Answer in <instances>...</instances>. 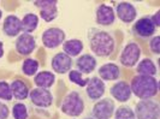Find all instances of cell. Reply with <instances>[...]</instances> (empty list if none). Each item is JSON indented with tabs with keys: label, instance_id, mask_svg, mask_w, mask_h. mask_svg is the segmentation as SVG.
Segmentation results:
<instances>
[{
	"label": "cell",
	"instance_id": "ac0fdd59",
	"mask_svg": "<svg viewBox=\"0 0 160 119\" xmlns=\"http://www.w3.org/2000/svg\"><path fill=\"white\" fill-rule=\"evenodd\" d=\"M99 78L102 81H117L120 77V67L114 63L104 64L98 70Z\"/></svg>",
	"mask_w": 160,
	"mask_h": 119
},
{
	"label": "cell",
	"instance_id": "8992f818",
	"mask_svg": "<svg viewBox=\"0 0 160 119\" xmlns=\"http://www.w3.org/2000/svg\"><path fill=\"white\" fill-rule=\"evenodd\" d=\"M141 47L137 42H129L123 48L119 56V62L125 67H134L141 57Z\"/></svg>",
	"mask_w": 160,
	"mask_h": 119
},
{
	"label": "cell",
	"instance_id": "e0dca14e",
	"mask_svg": "<svg viewBox=\"0 0 160 119\" xmlns=\"http://www.w3.org/2000/svg\"><path fill=\"white\" fill-rule=\"evenodd\" d=\"M22 32V21L15 15H8L5 17L2 23V32L8 37L18 36Z\"/></svg>",
	"mask_w": 160,
	"mask_h": 119
},
{
	"label": "cell",
	"instance_id": "836d02e7",
	"mask_svg": "<svg viewBox=\"0 0 160 119\" xmlns=\"http://www.w3.org/2000/svg\"><path fill=\"white\" fill-rule=\"evenodd\" d=\"M83 119H94L93 117H86V118H83Z\"/></svg>",
	"mask_w": 160,
	"mask_h": 119
},
{
	"label": "cell",
	"instance_id": "7c38bea8",
	"mask_svg": "<svg viewBox=\"0 0 160 119\" xmlns=\"http://www.w3.org/2000/svg\"><path fill=\"white\" fill-rule=\"evenodd\" d=\"M116 13H117V17L119 18L123 23L129 24L132 23L136 19L137 10L131 2H129V1H120L116 6Z\"/></svg>",
	"mask_w": 160,
	"mask_h": 119
},
{
	"label": "cell",
	"instance_id": "4316f807",
	"mask_svg": "<svg viewBox=\"0 0 160 119\" xmlns=\"http://www.w3.org/2000/svg\"><path fill=\"white\" fill-rule=\"evenodd\" d=\"M114 119H136L134 110L129 106H120L114 111Z\"/></svg>",
	"mask_w": 160,
	"mask_h": 119
},
{
	"label": "cell",
	"instance_id": "9a60e30c",
	"mask_svg": "<svg viewBox=\"0 0 160 119\" xmlns=\"http://www.w3.org/2000/svg\"><path fill=\"white\" fill-rule=\"evenodd\" d=\"M51 65H52L53 71H56L57 73H60V75H64V73H68V72L71 71L72 59L71 57L65 54L64 52L57 53L52 58Z\"/></svg>",
	"mask_w": 160,
	"mask_h": 119
},
{
	"label": "cell",
	"instance_id": "d4e9b609",
	"mask_svg": "<svg viewBox=\"0 0 160 119\" xmlns=\"http://www.w3.org/2000/svg\"><path fill=\"white\" fill-rule=\"evenodd\" d=\"M39 70V62L36 59H32V58H28L23 62L22 65V72H23L25 76H35L38 73Z\"/></svg>",
	"mask_w": 160,
	"mask_h": 119
},
{
	"label": "cell",
	"instance_id": "f1b7e54d",
	"mask_svg": "<svg viewBox=\"0 0 160 119\" xmlns=\"http://www.w3.org/2000/svg\"><path fill=\"white\" fill-rule=\"evenodd\" d=\"M12 92H11V87L6 81H0V99L1 100H6V101H11L12 100Z\"/></svg>",
	"mask_w": 160,
	"mask_h": 119
},
{
	"label": "cell",
	"instance_id": "5b68a950",
	"mask_svg": "<svg viewBox=\"0 0 160 119\" xmlns=\"http://www.w3.org/2000/svg\"><path fill=\"white\" fill-rule=\"evenodd\" d=\"M155 25L152 23L149 16L142 17L140 19H137L136 23H134L132 28H131V32L132 35L140 40H148L155 34Z\"/></svg>",
	"mask_w": 160,
	"mask_h": 119
},
{
	"label": "cell",
	"instance_id": "d6a6232c",
	"mask_svg": "<svg viewBox=\"0 0 160 119\" xmlns=\"http://www.w3.org/2000/svg\"><path fill=\"white\" fill-rule=\"evenodd\" d=\"M4 57V43L0 41V59Z\"/></svg>",
	"mask_w": 160,
	"mask_h": 119
},
{
	"label": "cell",
	"instance_id": "2e32d148",
	"mask_svg": "<svg viewBox=\"0 0 160 119\" xmlns=\"http://www.w3.org/2000/svg\"><path fill=\"white\" fill-rule=\"evenodd\" d=\"M110 94L119 102H127L131 97V89L130 84L125 81H118L113 84L110 89Z\"/></svg>",
	"mask_w": 160,
	"mask_h": 119
},
{
	"label": "cell",
	"instance_id": "7a4b0ae2",
	"mask_svg": "<svg viewBox=\"0 0 160 119\" xmlns=\"http://www.w3.org/2000/svg\"><path fill=\"white\" fill-rule=\"evenodd\" d=\"M130 89L131 93L141 100L153 99L159 93V82L155 77L152 76L136 75L131 79Z\"/></svg>",
	"mask_w": 160,
	"mask_h": 119
},
{
	"label": "cell",
	"instance_id": "6da1fadb",
	"mask_svg": "<svg viewBox=\"0 0 160 119\" xmlns=\"http://www.w3.org/2000/svg\"><path fill=\"white\" fill-rule=\"evenodd\" d=\"M90 51L100 58L110 57L114 52L116 40L111 32L98 28H90L87 34Z\"/></svg>",
	"mask_w": 160,
	"mask_h": 119
},
{
	"label": "cell",
	"instance_id": "f546056e",
	"mask_svg": "<svg viewBox=\"0 0 160 119\" xmlns=\"http://www.w3.org/2000/svg\"><path fill=\"white\" fill-rule=\"evenodd\" d=\"M148 43H149V49H151V52H152L153 54L159 56V53H160V36L159 35L152 36Z\"/></svg>",
	"mask_w": 160,
	"mask_h": 119
},
{
	"label": "cell",
	"instance_id": "8fae6325",
	"mask_svg": "<svg viewBox=\"0 0 160 119\" xmlns=\"http://www.w3.org/2000/svg\"><path fill=\"white\" fill-rule=\"evenodd\" d=\"M36 48V40L32 34H21L15 42V49L21 56H29Z\"/></svg>",
	"mask_w": 160,
	"mask_h": 119
},
{
	"label": "cell",
	"instance_id": "83f0119b",
	"mask_svg": "<svg viewBox=\"0 0 160 119\" xmlns=\"http://www.w3.org/2000/svg\"><path fill=\"white\" fill-rule=\"evenodd\" d=\"M69 79L73 84H77L78 87H86L89 82V78H83L82 73L77 70H71L69 72Z\"/></svg>",
	"mask_w": 160,
	"mask_h": 119
},
{
	"label": "cell",
	"instance_id": "5bb4252c",
	"mask_svg": "<svg viewBox=\"0 0 160 119\" xmlns=\"http://www.w3.org/2000/svg\"><path fill=\"white\" fill-rule=\"evenodd\" d=\"M95 21L99 25L108 27L112 25L116 21V13L111 6H107L106 4H100L95 12Z\"/></svg>",
	"mask_w": 160,
	"mask_h": 119
},
{
	"label": "cell",
	"instance_id": "9c48e42d",
	"mask_svg": "<svg viewBox=\"0 0 160 119\" xmlns=\"http://www.w3.org/2000/svg\"><path fill=\"white\" fill-rule=\"evenodd\" d=\"M29 97L32 105L39 108H48L53 103V95L51 90L43 89V88L32 89L29 93Z\"/></svg>",
	"mask_w": 160,
	"mask_h": 119
},
{
	"label": "cell",
	"instance_id": "52a82bcc",
	"mask_svg": "<svg viewBox=\"0 0 160 119\" xmlns=\"http://www.w3.org/2000/svg\"><path fill=\"white\" fill-rule=\"evenodd\" d=\"M65 32L60 28H48L45 32H42V45L48 49H54V48L59 47L60 45H63L65 42Z\"/></svg>",
	"mask_w": 160,
	"mask_h": 119
},
{
	"label": "cell",
	"instance_id": "ba28073f",
	"mask_svg": "<svg viewBox=\"0 0 160 119\" xmlns=\"http://www.w3.org/2000/svg\"><path fill=\"white\" fill-rule=\"evenodd\" d=\"M34 5L40 10V17L45 22H52L58 17L57 0H35Z\"/></svg>",
	"mask_w": 160,
	"mask_h": 119
},
{
	"label": "cell",
	"instance_id": "ffe728a7",
	"mask_svg": "<svg viewBox=\"0 0 160 119\" xmlns=\"http://www.w3.org/2000/svg\"><path fill=\"white\" fill-rule=\"evenodd\" d=\"M11 87V92H12V96L16 99V100H25L29 97V87L27 86V83L24 82L23 79H15L12 81V83L10 84Z\"/></svg>",
	"mask_w": 160,
	"mask_h": 119
},
{
	"label": "cell",
	"instance_id": "484cf974",
	"mask_svg": "<svg viewBox=\"0 0 160 119\" xmlns=\"http://www.w3.org/2000/svg\"><path fill=\"white\" fill-rule=\"evenodd\" d=\"M12 117H13V119H28V117H29L28 107L21 101L16 102L12 107Z\"/></svg>",
	"mask_w": 160,
	"mask_h": 119
},
{
	"label": "cell",
	"instance_id": "7402d4cb",
	"mask_svg": "<svg viewBox=\"0 0 160 119\" xmlns=\"http://www.w3.org/2000/svg\"><path fill=\"white\" fill-rule=\"evenodd\" d=\"M63 46V51L65 54H68L69 57H78V54H81V52L83 51V42L78 39H71L65 41Z\"/></svg>",
	"mask_w": 160,
	"mask_h": 119
},
{
	"label": "cell",
	"instance_id": "603a6c76",
	"mask_svg": "<svg viewBox=\"0 0 160 119\" xmlns=\"http://www.w3.org/2000/svg\"><path fill=\"white\" fill-rule=\"evenodd\" d=\"M136 71L138 75H144V76H152L154 77L158 73V69L155 66V64L152 59L149 58H144L140 63L137 64Z\"/></svg>",
	"mask_w": 160,
	"mask_h": 119
},
{
	"label": "cell",
	"instance_id": "cb8c5ba5",
	"mask_svg": "<svg viewBox=\"0 0 160 119\" xmlns=\"http://www.w3.org/2000/svg\"><path fill=\"white\" fill-rule=\"evenodd\" d=\"M39 25V16L35 13H27L22 19V32L25 34L32 32Z\"/></svg>",
	"mask_w": 160,
	"mask_h": 119
},
{
	"label": "cell",
	"instance_id": "277c9868",
	"mask_svg": "<svg viewBox=\"0 0 160 119\" xmlns=\"http://www.w3.org/2000/svg\"><path fill=\"white\" fill-rule=\"evenodd\" d=\"M134 113H135V118L137 119H159V102L153 99L140 100L136 103V108Z\"/></svg>",
	"mask_w": 160,
	"mask_h": 119
},
{
	"label": "cell",
	"instance_id": "30bf717a",
	"mask_svg": "<svg viewBox=\"0 0 160 119\" xmlns=\"http://www.w3.org/2000/svg\"><path fill=\"white\" fill-rule=\"evenodd\" d=\"M114 111H116L114 101L106 97V99L99 100L94 105L92 114L94 119H110L114 114Z\"/></svg>",
	"mask_w": 160,
	"mask_h": 119
},
{
	"label": "cell",
	"instance_id": "1f68e13d",
	"mask_svg": "<svg viewBox=\"0 0 160 119\" xmlns=\"http://www.w3.org/2000/svg\"><path fill=\"white\" fill-rule=\"evenodd\" d=\"M151 18V21H152V23L155 25V28H159V25H160V12L159 11H157L153 16L149 17Z\"/></svg>",
	"mask_w": 160,
	"mask_h": 119
},
{
	"label": "cell",
	"instance_id": "4dcf8cb0",
	"mask_svg": "<svg viewBox=\"0 0 160 119\" xmlns=\"http://www.w3.org/2000/svg\"><path fill=\"white\" fill-rule=\"evenodd\" d=\"M10 117V110L4 102L0 101V119H8Z\"/></svg>",
	"mask_w": 160,
	"mask_h": 119
},
{
	"label": "cell",
	"instance_id": "e575fe53",
	"mask_svg": "<svg viewBox=\"0 0 160 119\" xmlns=\"http://www.w3.org/2000/svg\"><path fill=\"white\" fill-rule=\"evenodd\" d=\"M1 16H2V11L0 10V19H1Z\"/></svg>",
	"mask_w": 160,
	"mask_h": 119
},
{
	"label": "cell",
	"instance_id": "4fadbf2b",
	"mask_svg": "<svg viewBox=\"0 0 160 119\" xmlns=\"http://www.w3.org/2000/svg\"><path fill=\"white\" fill-rule=\"evenodd\" d=\"M86 94L90 101H98L100 100L105 94V83L102 79H100L98 76L89 79L88 84L86 86Z\"/></svg>",
	"mask_w": 160,
	"mask_h": 119
},
{
	"label": "cell",
	"instance_id": "44dd1931",
	"mask_svg": "<svg viewBox=\"0 0 160 119\" xmlns=\"http://www.w3.org/2000/svg\"><path fill=\"white\" fill-rule=\"evenodd\" d=\"M56 82V76L51 71H41L35 75L34 77V83L38 88H43V89H49Z\"/></svg>",
	"mask_w": 160,
	"mask_h": 119
},
{
	"label": "cell",
	"instance_id": "3957f363",
	"mask_svg": "<svg viewBox=\"0 0 160 119\" xmlns=\"http://www.w3.org/2000/svg\"><path fill=\"white\" fill-rule=\"evenodd\" d=\"M84 107H86V103L82 95L76 90H71L63 99L60 105V111L69 117L76 118L83 113Z\"/></svg>",
	"mask_w": 160,
	"mask_h": 119
},
{
	"label": "cell",
	"instance_id": "d6986e66",
	"mask_svg": "<svg viewBox=\"0 0 160 119\" xmlns=\"http://www.w3.org/2000/svg\"><path fill=\"white\" fill-rule=\"evenodd\" d=\"M76 67H77V71H80L81 73H92V72L95 70L96 67V59L94 56H92V54H88V53H86V54H82L77 58V60H76Z\"/></svg>",
	"mask_w": 160,
	"mask_h": 119
}]
</instances>
